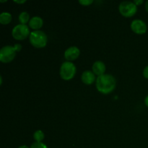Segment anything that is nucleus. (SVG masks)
Listing matches in <instances>:
<instances>
[{
    "mask_svg": "<svg viewBox=\"0 0 148 148\" xmlns=\"http://www.w3.org/2000/svg\"><path fill=\"white\" fill-rule=\"evenodd\" d=\"M12 14L9 12H2L0 14V23L2 25H8L12 21Z\"/></svg>",
    "mask_w": 148,
    "mask_h": 148,
    "instance_id": "obj_12",
    "label": "nucleus"
},
{
    "mask_svg": "<svg viewBox=\"0 0 148 148\" xmlns=\"http://www.w3.org/2000/svg\"><path fill=\"white\" fill-rule=\"evenodd\" d=\"M79 54H80V51L77 46H71L65 51L64 58L67 60V62H70L77 59Z\"/></svg>",
    "mask_w": 148,
    "mask_h": 148,
    "instance_id": "obj_8",
    "label": "nucleus"
},
{
    "mask_svg": "<svg viewBox=\"0 0 148 148\" xmlns=\"http://www.w3.org/2000/svg\"><path fill=\"white\" fill-rule=\"evenodd\" d=\"M1 1V2H5V1Z\"/></svg>",
    "mask_w": 148,
    "mask_h": 148,
    "instance_id": "obj_25",
    "label": "nucleus"
},
{
    "mask_svg": "<svg viewBox=\"0 0 148 148\" xmlns=\"http://www.w3.org/2000/svg\"><path fill=\"white\" fill-rule=\"evenodd\" d=\"M30 148H48V147L47 146H46L45 144H43V143H38V142H36V143L32 144Z\"/></svg>",
    "mask_w": 148,
    "mask_h": 148,
    "instance_id": "obj_15",
    "label": "nucleus"
},
{
    "mask_svg": "<svg viewBox=\"0 0 148 148\" xmlns=\"http://www.w3.org/2000/svg\"><path fill=\"white\" fill-rule=\"evenodd\" d=\"M81 79H82L83 83L86 84V85H91V84L93 83L95 79V74L92 72H91V71H85L82 73Z\"/></svg>",
    "mask_w": 148,
    "mask_h": 148,
    "instance_id": "obj_11",
    "label": "nucleus"
},
{
    "mask_svg": "<svg viewBox=\"0 0 148 148\" xmlns=\"http://www.w3.org/2000/svg\"><path fill=\"white\" fill-rule=\"evenodd\" d=\"M131 29L134 33L142 35L146 33L147 30V25L141 20H134L131 23Z\"/></svg>",
    "mask_w": 148,
    "mask_h": 148,
    "instance_id": "obj_7",
    "label": "nucleus"
},
{
    "mask_svg": "<svg viewBox=\"0 0 148 148\" xmlns=\"http://www.w3.org/2000/svg\"><path fill=\"white\" fill-rule=\"evenodd\" d=\"M14 47L15 48L17 52L20 51H21V49H22V46L20 44V43H16V44L14 46Z\"/></svg>",
    "mask_w": 148,
    "mask_h": 148,
    "instance_id": "obj_18",
    "label": "nucleus"
},
{
    "mask_svg": "<svg viewBox=\"0 0 148 148\" xmlns=\"http://www.w3.org/2000/svg\"><path fill=\"white\" fill-rule=\"evenodd\" d=\"M147 27H148V26H147Z\"/></svg>",
    "mask_w": 148,
    "mask_h": 148,
    "instance_id": "obj_26",
    "label": "nucleus"
},
{
    "mask_svg": "<svg viewBox=\"0 0 148 148\" xmlns=\"http://www.w3.org/2000/svg\"><path fill=\"white\" fill-rule=\"evenodd\" d=\"M14 2L15 3H17V4H23V3H25V2H26V1L25 0H22V1H18V0H14Z\"/></svg>",
    "mask_w": 148,
    "mask_h": 148,
    "instance_id": "obj_20",
    "label": "nucleus"
},
{
    "mask_svg": "<svg viewBox=\"0 0 148 148\" xmlns=\"http://www.w3.org/2000/svg\"><path fill=\"white\" fill-rule=\"evenodd\" d=\"M145 104L146 106L148 108V95L146 96V98H145Z\"/></svg>",
    "mask_w": 148,
    "mask_h": 148,
    "instance_id": "obj_21",
    "label": "nucleus"
},
{
    "mask_svg": "<svg viewBox=\"0 0 148 148\" xmlns=\"http://www.w3.org/2000/svg\"><path fill=\"white\" fill-rule=\"evenodd\" d=\"M16 53L17 51L14 46H4L0 50V61L3 63H9L14 59Z\"/></svg>",
    "mask_w": 148,
    "mask_h": 148,
    "instance_id": "obj_5",
    "label": "nucleus"
},
{
    "mask_svg": "<svg viewBox=\"0 0 148 148\" xmlns=\"http://www.w3.org/2000/svg\"><path fill=\"white\" fill-rule=\"evenodd\" d=\"M44 133L41 130H38V131L35 132L34 134H33V138L38 143H41L43 139H44Z\"/></svg>",
    "mask_w": 148,
    "mask_h": 148,
    "instance_id": "obj_14",
    "label": "nucleus"
},
{
    "mask_svg": "<svg viewBox=\"0 0 148 148\" xmlns=\"http://www.w3.org/2000/svg\"><path fill=\"white\" fill-rule=\"evenodd\" d=\"M92 72L95 75H98V77L101 76V75H104L106 71V65L101 61H96L95 63L92 64Z\"/></svg>",
    "mask_w": 148,
    "mask_h": 148,
    "instance_id": "obj_9",
    "label": "nucleus"
},
{
    "mask_svg": "<svg viewBox=\"0 0 148 148\" xmlns=\"http://www.w3.org/2000/svg\"><path fill=\"white\" fill-rule=\"evenodd\" d=\"M30 14L27 12H23L19 15V21L22 25H25L30 21Z\"/></svg>",
    "mask_w": 148,
    "mask_h": 148,
    "instance_id": "obj_13",
    "label": "nucleus"
},
{
    "mask_svg": "<svg viewBox=\"0 0 148 148\" xmlns=\"http://www.w3.org/2000/svg\"><path fill=\"white\" fill-rule=\"evenodd\" d=\"M93 2L92 0H79V3L83 6H89Z\"/></svg>",
    "mask_w": 148,
    "mask_h": 148,
    "instance_id": "obj_16",
    "label": "nucleus"
},
{
    "mask_svg": "<svg viewBox=\"0 0 148 148\" xmlns=\"http://www.w3.org/2000/svg\"><path fill=\"white\" fill-rule=\"evenodd\" d=\"M29 34H30L29 27L26 25H17L15 27H14L12 31L13 38L18 40H24L29 36Z\"/></svg>",
    "mask_w": 148,
    "mask_h": 148,
    "instance_id": "obj_6",
    "label": "nucleus"
},
{
    "mask_svg": "<svg viewBox=\"0 0 148 148\" xmlns=\"http://www.w3.org/2000/svg\"><path fill=\"white\" fill-rule=\"evenodd\" d=\"M119 10L121 15L126 17H130L136 14L137 11V6L133 1H124L120 3Z\"/></svg>",
    "mask_w": 148,
    "mask_h": 148,
    "instance_id": "obj_4",
    "label": "nucleus"
},
{
    "mask_svg": "<svg viewBox=\"0 0 148 148\" xmlns=\"http://www.w3.org/2000/svg\"><path fill=\"white\" fill-rule=\"evenodd\" d=\"M18 148H29V147H27V146H26V145H22V146H20V147H18Z\"/></svg>",
    "mask_w": 148,
    "mask_h": 148,
    "instance_id": "obj_23",
    "label": "nucleus"
},
{
    "mask_svg": "<svg viewBox=\"0 0 148 148\" xmlns=\"http://www.w3.org/2000/svg\"><path fill=\"white\" fill-rule=\"evenodd\" d=\"M43 19L41 17H38V16H34L29 21V26H30V27L35 30H38V29H40L43 26Z\"/></svg>",
    "mask_w": 148,
    "mask_h": 148,
    "instance_id": "obj_10",
    "label": "nucleus"
},
{
    "mask_svg": "<svg viewBox=\"0 0 148 148\" xmlns=\"http://www.w3.org/2000/svg\"><path fill=\"white\" fill-rule=\"evenodd\" d=\"M116 81L111 75H103L96 79V88L103 94H108L114 90Z\"/></svg>",
    "mask_w": 148,
    "mask_h": 148,
    "instance_id": "obj_1",
    "label": "nucleus"
},
{
    "mask_svg": "<svg viewBox=\"0 0 148 148\" xmlns=\"http://www.w3.org/2000/svg\"><path fill=\"white\" fill-rule=\"evenodd\" d=\"M0 84H2V77H0Z\"/></svg>",
    "mask_w": 148,
    "mask_h": 148,
    "instance_id": "obj_24",
    "label": "nucleus"
},
{
    "mask_svg": "<svg viewBox=\"0 0 148 148\" xmlns=\"http://www.w3.org/2000/svg\"><path fill=\"white\" fill-rule=\"evenodd\" d=\"M133 2H134V4H135L137 6H139V5H140V4H143V0H134Z\"/></svg>",
    "mask_w": 148,
    "mask_h": 148,
    "instance_id": "obj_19",
    "label": "nucleus"
},
{
    "mask_svg": "<svg viewBox=\"0 0 148 148\" xmlns=\"http://www.w3.org/2000/svg\"><path fill=\"white\" fill-rule=\"evenodd\" d=\"M145 10L148 12V0L145 2Z\"/></svg>",
    "mask_w": 148,
    "mask_h": 148,
    "instance_id": "obj_22",
    "label": "nucleus"
},
{
    "mask_svg": "<svg viewBox=\"0 0 148 148\" xmlns=\"http://www.w3.org/2000/svg\"><path fill=\"white\" fill-rule=\"evenodd\" d=\"M76 74V66L72 62H65L62 63L60 67V76L64 80H69L75 77Z\"/></svg>",
    "mask_w": 148,
    "mask_h": 148,
    "instance_id": "obj_3",
    "label": "nucleus"
},
{
    "mask_svg": "<svg viewBox=\"0 0 148 148\" xmlns=\"http://www.w3.org/2000/svg\"><path fill=\"white\" fill-rule=\"evenodd\" d=\"M30 42L34 47L38 48H43L46 46L47 43V36L44 32L41 30H34L31 32L29 36Z\"/></svg>",
    "mask_w": 148,
    "mask_h": 148,
    "instance_id": "obj_2",
    "label": "nucleus"
},
{
    "mask_svg": "<svg viewBox=\"0 0 148 148\" xmlns=\"http://www.w3.org/2000/svg\"><path fill=\"white\" fill-rule=\"evenodd\" d=\"M143 74V76H144L145 78L148 79V66H146V67H145Z\"/></svg>",
    "mask_w": 148,
    "mask_h": 148,
    "instance_id": "obj_17",
    "label": "nucleus"
}]
</instances>
